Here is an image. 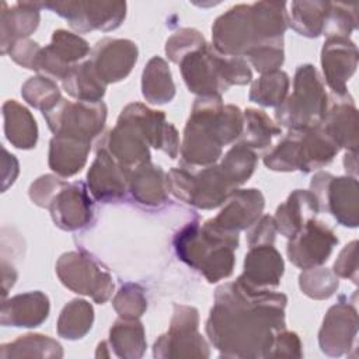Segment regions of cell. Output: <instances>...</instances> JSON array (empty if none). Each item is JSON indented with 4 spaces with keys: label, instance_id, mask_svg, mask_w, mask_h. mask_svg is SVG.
I'll return each instance as SVG.
<instances>
[{
    "label": "cell",
    "instance_id": "ba28073f",
    "mask_svg": "<svg viewBox=\"0 0 359 359\" xmlns=\"http://www.w3.org/2000/svg\"><path fill=\"white\" fill-rule=\"evenodd\" d=\"M199 313L192 306L174 304L170 328L154 342V358H209V346L198 332Z\"/></svg>",
    "mask_w": 359,
    "mask_h": 359
},
{
    "label": "cell",
    "instance_id": "bcb514c9",
    "mask_svg": "<svg viewBox=\"0 0 359 359\" xmlns=\"http://www.w3.org/2000/svg\"><path fill=\"white\" fill-rule=\"evenodd\" d=\"M206 45L202 34L194 28H181L175 31L165 43V53L174 63H180L187 55Z\"/></svg>",
    "mask_w": 359,
    "mask_h": 359
},
{
    "label": "cell",
    "instance_id": "ee69618b",
    "mask_svg": "<svg viewBox=\"0 0 359 359\" xmlns=\"http://www.w3.org/2000/svg\"><path fill=\"white\" fill-rule=\"evenodd\" d=\"M112 306L121 318H139L147 309V299L139 285L125 283L116 292Z\"/></svg>",
    "mask_w": 359,
    "mask_h": 359
},
{
    "label": "cell",
    "instance_id": "f6af8a7d",
    "mask_svg": "<svg viewBox=\"0 0 359 359\" xmlns=\"http://www.w3.org/2000/svg\"><path fill=\"white\" fill-rule=\"evenodd\" d=\"M245 56L250 59L255 70L262 74L278 70V67H280L285 60L283 39L276 38L262 42L254 46Z\"/></svg>",
    "mask_w": 359,
    "mask_h": 359
},
{
    "label": "cell",
    "instance_id": "5bb4252c",
    "mask_svg": "<svg viewBox=\"0 0 359 359\" xmlns=\"http://www.w3.org/2000/svg\"><path fill=\"white\" fill-rule=\"evenodd\" d=\"M88 52L90 45L80 35L57 29L52 34L50 43L41 48L34 70L52 80H63L69 70Z\"/></svg>",
    "mask_w": 359,
    "mask_h": 359
},
{
    "label": "cell",
    "instance_id": "816d5d0a",
    "mask_svg": "<svg viewBox=\"0 0 359 359\" xmlns=\"http://www.w3.org/2000/svg\"><path fill=\"white\" fill-rule=\"evenodd\" d=\"M39 50L41 46L36 42L25 38L14 42L8 50V55L20 66L34 70Z\"/></svg>",
    "mask_w": 359,
    "mask_h": 359
},
{
    "label": "cell",
    "instance_id": "52a82bcc",
    "mask_svg": "<svg viewBox=\"0 0 359 359\" xmlns=\"http://www.w3.org/2000/svg\"><path fill=\"white\" fill-rule=\"evenodd\" d=\"M167 180L168 189L177 199L199 209H215L223 205L238 188L216 164L201 170L188 164L172 167Z\"/></svg>",
    "mask_w": 359,
    "mask_h": 359
},
{
    "label": "cell",
    "instance_id": "30bf717a",
    "mask_svg": "<svg viewBox=\"0 0 359 359\" xmlns=\"http://www.w3.org/2000/svg\"><path fill=\"white\" fill-rule=\"evenodd\" d=\"M42 114L55 135H67L91 142L104 129L107 105L102 101L72 102L62 98L52 109Z\"/></svg>",
    "mask_w": 359,
    "mask_h": 359
},
{
    "label": "cell",
    "instance_id": "9c48e42d",
    "mask_svg": "<svg viewBox=\"0 0 359 359\" xmlns=\"http://www.w3.org/2000/svg\"><path fill=\"white\" fill-rule=\"evenodd\" d=\"M56 273L67 289L90 296L98 304L105 303L112 296L111 275L83 251L63 254L56 262Z\"/></svg>",
    "mask_w": 359,
    "mask_h": 359
},
{
    "label": "cell",
    "instance_id": "8992f818",
    "mask_svg": "<svg viewBox=\"0 0 359 359\" xmlns=\"http://www.w3.org/2000/svg\"><path fill=\"white\" fill-rule=\"evenodd\" d=\"M328 108V94L313 65L297 67L293 80V93L276 107L275 119L290 130H304L318 126Z\"/></svg>",
    "mask_w": 359,
    "mask_h": 359
},
{
    "label": "cell",
    "instance_id": "cb8c5ba5",
    "mask_svg": "<svg viewBox=\"0 0 359 359\" xmlns=\"http://www.w3.org/2000/svg\"><path fill=\"white\" fill-rule=\"evenodd\" d=\"M49 299L45 293L27 292L3 300L0 323L4 327L34 328L41 325L49 316Z\"/></svg>",
    "mask_w": 359,
    "mask_h": 359
},
{
    "label": "cell",
    "instance_id": "f907efd6",
    "mask_svg": "<svg viewBox=\"0 0 359 359\" xmlns=\"http://www.w3.org/2000/svg\"><path fill=\"white\" fill-rule=\"evenodd\" d=\"M247 233V243L250 247L255 245H265L273 244L275 234H276V224L275 219L269 215L261 216L251 227H248Z\"/></svg>",
    "mask_w": 359,
    "mask_h": 359
},
{
    "label": "cell",
    "instance_id": "db71d44e",
    "mask_svg": "<svg viewBox=\"0 0 359 359\" xmlns=\"http://www.w3.org/2000/svg\"><path fill=\"white\" fill-rule=\"evenodd\" d=\"M1 276H3V297H4L8 292V289L14 286L15 279H17V272H15L14 266L8 265L6 262V259H3V262H1Z\"/></svg>",
    "mask_w": 359,
    "mask_h": 359
},
{
    "label": "cell",
    "instance_id": "e0dca14e",
    "mask_svg": "<svg viewBox=\"0 0 359 359\" xmlns=\"http://www.w3.org/2000/svg\"><path fill=\"white\" fill-rule=\"evenodd\" d=\"M358 48L345 36H330L321 49L324 79L334 95H345L346 83L358 67Z\"/></svg>",
    "mask_w": 359,
    "mask_h": 359
},
{
    "label": "cell",
    "instance_id": "f546056e",
    "mask_svg": "<svg viewBox=\"0 0 359 359\" xmlns=\"http://www.w3.org/2000/svg\"><path fill=\"white\" fill-rule=\"evenodd\" d=\"M4 133L7 140L17 149L28 150L35 147L38 140V126L32 114L15 100L3 104Z\"/></svg>",
    "mask_w": 359,
    "mask_h": 359
},
{
    "label": "cell",
    "instance_id": "277c9868",
    "mask_svg": "<svg viewBox=\"0 0 359 359\" xmlns=\"http://www.w3.org/2000/svg\"><path fill=\"white\" fill-rule=\"evenodd\" d=\"M174 247L181 261L215 283L233 273L238 233L222 231L208 220L202 226L194 222L177 233Z\"/></svg>",
    "mask_w": 359,
    "mask_h": 359
},
{
    "label": "cell",
    "instance_id": "4fadbf2b",
    "mask_svg": "<svg viewBox=\"0 0 359 359\" xmlns=\"http://www.w3.org/2000/svg\"><path fill=\"white\" fill-rule=\"evenodd\" d=\"M258 43L251 4L229 8L212 25V46L220 55L243 57Z\"/></svg>",
    "mask_w": 359,
    "mask_h": 359
},
{
    "label": "cell",
    "instance_id": "d6986e66",
    "mask_svg": "<svg viewBox=\"0 0 359 359\" xmlns=\"http://www.w3.org/2000/svg\"><path fill=\"white\" fill-rule=\"evenodd\" d=\"M50 216L57 227L74 231L86 227L93 219V201L81 182L63 187L49 205Z\"/></svg>",
    "mask_w": 359,
    "mask_h": 359
},
{
    "label": "cell",
    "instance_id": "83f0119b",
    "mask_svg": "<svg viewBox=\"0 0 359 359\" xmlns=\"http://www.w3.org/2000/svg\"><path fill=\"white\" fill-rule=\"evenodd\" d=\"M128 189L135 201L146 206H160L168 196V180L161 167L146 163L129 174Z\"/></svg>",
    "mask_w": 359,
    "mask_h": 359
},
{
    "label": "cell",
    "instance_id": "ffe728a7",
    "mask_svg": "<svg viewBox=\"0 0 359 359\" xmlns=\"http://www.w3.org/2000/svg\"><path fill=\"white\" fill-rule=\"evenodd\" d=\"M226 202L220 213L208 222L213 227L227 233H238L251 227L261 217L265 206L262 192L255 188L236 189Z\"/></svg>",
    "mask_w": 359,
    "mask_h": 359
},
{
    "label": "cell",
    "instance_id": "8d00e7d4",
    "mask_svg": "<svg viewBox=\"0 0 359 359\" xmlns=\"http://www.w3.org/2000/svg\"><path fill=\"white\" fill-rule=\"evenodd\" d=\"M280 135V128L261 109L247 108L243 112V143L250 149H266L272 137Z\"/></svg>",
    "mask_w": 359,
    "mask_h": 359
},
{
    "label": "cell",
    "instance_id": "5b68a950",
    "mask_svg": "<svg viewBox=\"0 0 359 359\" xmlns=\"http://www.w3.org/2000/svg\"><path fill=\"white\" fill-rule=\"evenodd\" d=\"M178 65L188 90L199 97H222L231 86H244L252 79L243 57L220 55L208 43L187 55Z\"/></svg>",
    "mask_w": 359,
    "mask_h": 359
},
{
    "label": "cell",
    "instance_id": "7dc6e473",
    "mask_svg": "<svg viewBox=\"0 0 359 359\" xmlns=\"http://www.w3.org/2000/svg\"><path fill=\"white\" fill-rule=\"evenodd\" d=\"M66 185H67L66 181H63L55 175H49V174L42 175L31 184L29 198L35 205H38L41 208H49L52 199Z\"/></svg>",
    "mask_w": 359,
    "mask_h": 359
},
{
    "label": "cell",
    "instance_id": "d4e9b609",
    "mask_svg": "<svg viewBox=\"0 0 359 359\" xmlns=\"http://www.w3.org/2000/svg\"><path fill=\"white\" fill-rule=\"evenodd\" d=\"M43 3L38 1H18L8 7L7 3L1 4V53H8L11 45L20 39L29 36L39 24V10Z\"/></svg>",
    "mask_w": 359,
    "mask_h": 359
},
{
    "label": "cell",
    "instance_id": "f5cc1de1",
    "mask_svg": "<svg viewBox=\"0 0 359 359\" xmlns=\"http://www.w3.org/2000/svg\"><path fill=\"white\" fill-rule=\"evenodd\" d=\"M3 192L15 181L18 175V161L15 156L10 154L4 147H3Z\"/></svg>",
    "mask_w": 359,
    "mask_h": 359
},
{
    "label": "cell",
    "instance_id": "d590c367",
    "mask_svg": "<svg viewBox=\"0 0 359 359\" xmlns=\"http://www.w3.org/2000/svg\"><path fill=\"white\" fill-rule=\"evenodd\" d=\"M94 310L93 306L83 300L74 299L67 303L57 318V335L65 339H80L83 338L93 325Z\"/></svg>",
    "mask_w": 359,
    "mask_h": 359
},
{
    "label": "cell",
    "instance_id": "603a6c76",
    "mask_svg": "<svg viewBox=\"0 0 359 359\" xmlns=\"http://www.w3.org/2000/svg\"><path fill=\"white\" fill-rule=\"evenodd\" d=\"M320 126L339 149L358 151V109L349 94L335 95Z\"/></svg>",
    "mask_w": 359,
    "mask_h": 359
},
{
    "label": "cell",
    "instance_id": "d6a6232c",
    "mask_svg": "<svg viewBox=\"0 0 359 359\" xmlns=\"http://www.w3.org/2000/svg\"><path fill=\"white\" fill-rule=\"evenodd\" d=\"M142 94L150 104L170 102L175 95V84L167 62L160 56H153L142 74Z\"/></svg>",
    "mask_w": 359,
    "mask_h": 359
},
{
    "label": "cell",
    "instance_id": "2e32d148",
    "mask_svg": "<svg viewBox=\"0 0 359 359\" xmlns=\"http://www.w3.org/2000/svg\"><path fill=\"white\" fill-rule=\"evenodd\" d=\"M358 324V311L353 304L339 302L331 306L318 332L321 351L328 356L348 353L356 342Z\"/></svg>",
    "mask_w": 359,
    "mask_h": 359
},
{
    "label": "cell",
    "instance_id": "3957f363",
    "mask_svg": "<svg viewBox=\"0 0 359 359\" xmlns=\"http://www.w3.org/2000/svg\"><path fill=\"white\" fill-rule=\"evenodd\" d=\"M243 132V112L233 104L224 105L220 95L198 97L184 129L181 156L184 164L208 167L222 156L223 146Z\"/></svg>",
    "mask_w": 359,
    "mask_h": 359
},
{
    "label": "cell",
    "instance_id": "6da1fadb",
    "mask_svg": "<svg viewBox=\"0 0 359 359\" xmlns=\"http://www.w3.org/2000/svg\"><path fill=\"white\" fill-rule=\"evenodd\" d=\"M287 297L252 289L238 278L216 289L206 334L224 358H268L275 334L285 328Z\"/></svg>",
    "mask_w": 359,
    "mask_h": 359
},
{
    "label": "cell",
    "instance_id": "11a10c76",
    "mask_svg": "<svg viewBox=\"0 0 359 359\" xmlns=\"http://www.w3.org/2000/svg\"><path fill=\"white\" fill-rule=\"evenodd\" d=\"M358 151H346V154L344 156V167H345V171L348 174H351L352 177L356 178V172H358Z\"/></svg>",
    "mask_w": 359,
    "mask_h": 359
},
{
    "label": "cell",
    "instance_id": "4316f807",
    "mask_svg": "<svg viewBox=\"0 0 359 359\" xmlns=\"http://www.w3.org/2000/svg\"><path fill=\"white\" fill-rule=\"evenodd\" d=\"M91 142L67 135H55L49 143L48 164L60 177L77 174L87 163Z\"/></svg>",
    "mask_w": 359,
    "mask_h": 359
},
{
    "label": "cell",
    "instance_id": "b9f144b4",
    "mask_svg": "<svg viewBox=\"0 0 359 359\" xmlns=\"http://www.w3.org/2000/svg\"><path fill=\"white\" fill-rule=\"evenodd\" d=\"M264 164L273 171L299 170V132L290 130L264 157Z\"/></svg>",
    "mask_w": 359,
    "mask_h": 359
},
{
    "label": "cell",
    "instance_id": "f1b7e54d",
    "mask_svg": "<svg viewBox=\"0 0 359 359\" xmlns=\"http://www.w3.org/2000/svg\"><path fill=\"white\" fill-rule=\"evenodd\" d=\"M299 132V170L310 172L330 164L339 146L321 129L314 126Z\"/></svg>",
    "mask_w": 359,
    "mask_h": 359
},
{
    "label": "cell",
    "instance_id": "74e56055",
    "mask_svg": "<svg viewBox=\"0 0 359 359\" xmlns=\"http://www.w3.org/2000/svg\"><path fill=\"white\" fill-rule=\"evenodd\" d=\"M289 84V76L279 69L264 73L251 84L248 98L264 107H279L287 97Z\"/></svg>",
    "mask_w": 359,
    "mask_h": 359
},
{
    "label": "cell",
    "instance_id": "9a60e30c",
    "mask_svg": "<svg viewBox=\"0 0 359 359\" xmlns=\"http://www.w3.org/2000/svg\"><path fill=\"white\" fill-rule=\"evenodd\" d=\"M338 244L335 233L323 222L309 220L304 227L287 243V257L292 264L302 269L323 265Z\"/></svg>",
    "mask_w": 359,
    "mask_h": 359
},
{
    "label": "cell",
    "instance_id": "ac0fdd59",
    "mask_svg": "<svg viewBox=\"0 0 359 359\" xmlns=\"http://www.w3.org/2000/svg\"><path fill=\"white\" fill-rule=\"evenodd\" d=\"M137 46L129 39L104 38L98 41L91 53V63L105 83L123 80L137 60Z\"/></svg>",
    "mask_w": 359,
    "mask_h": 359
},
{
    "label": "cell",
    "instance_id": "ab89813d",
    "mask_svg": "<svg viewBox=\"0 0 359 359\" xmlns=\"http://www.w3.org/2000/svg\"><path fill=\"white\" fill-rule=\"evenodd\" d=\"M21 95L31 107L42 112L52 109L62 100L56 83L45 76L28 79L21 87Z\"/></svg>",
    "mask_w": 359,
    "mask_h": 359
},
{
    "label": "cell",
    "instance_id": "44dd1931",
    "mask_svg": "<svg viewBox=\"0 0 359 359\" xmlns=\"http://www.w3.org/2000/svg\"><path fill=\"white\" fill-rule=\"evenodd\" d=\"M128 180L129 172L118 164L107 149L100 146L87 172V185L91 195L100 202L122 199L128 189Z\"/></svg>",
    "mask_w": 359,
    "mask_h": 359
},
{
    "label": "cell",
    "instance_id": "7c38bea8",
    "mask_svg": "<svg viewBox=\"0 0 359 359\" xmlns=\"http://www.w3.org/2000/svg\"><path fill=\"white\" fill-rule=\"evenodd\" d=\"M43 7L66 18L77 32L112 31L122 24L126 15L125 1H49L43 3Z\"/></svg>",
    "mask_w": 359,
    "mask_h": 359
},
{
    "label": "cell",
    "instance_id": "7a4b0ae2",
    "mask_svg": "<svg viewBox=\"0 0 359 359\" xmlns=\"http://www.w3.org/2000/svg\"><path fill=\"white\" fill-rule=\"evenodd\" d=\"M129 174L150 163V150H163L171 158L180 151V137L175 126L165 121L163 111H154L140 102L128 104L115 125L100 144Z\"/></svg>",
    "mask_w": 359,
    "mask_h": 359
},
{
    "label": "cell",
    "instance_id": "4dcf8cb0",
    "mask_svg": "<svg viewBox=\"0 0 359 359\" xmlns=\"http://www.w3.org/2000/svg\"><path fill=\"white\" fill-rule=\"evenodd\" d=\"M109 348L118 358H142L147 344L144 327L137 318H121L109 330Z\"/></svg>",
    "mask_w": 359,
    "mask_h": 359
},
{
    "label": "cell",
    "instance_id": "7402d4cb",
    "mask_svg": "<svg viewBox=\"0 0 359 359\" xmlns=\"http://www.w3.org/2000/svg\"><path fill=\"white\" fill-rule=\"evenodd\" d=\"M285 271L283 258L272 244L250 247L244 259V272L238 279L252 289H271L280 283Z\"/></svg>",
    "mask_w": 359,
    "mask_h": 359
},
{
    "label": "cell",
    "instance_id": "681fc988",
    "mask_svg": "<svg viewBox=\"0 0 359 359\" xmlns=\"http://www.w3.org/2000/svg\"><path fill=\"white\" fill-rule=\"evenodd\" d=\"M302 342L296 332L280 330L275 334L268 358H302Z\"/></svg>",
    "mask_w": 359,
    "mask_h": 359
},
{
    "label": "cell",
    "instance_id": "1f68e13d",
    "mask_svg": "<svg viewBox=\"0 0 359 359\" xmlns=\"http://www.w3.org/2000/svg\"><path fill=\"white\" fill-rule=\"evenodd\" d=\"M62 86L70 97L86 102L101 101L107 87L97 74L91 60L74 65L62 80Z\"/></svg>",
    "mask_w": 359,
    "mask_h": 359
},
{
    "label": "cell",
    "instance_id": "484cf974",
    "mask_svg": "<svg viewBox=\"0 0 359 359\" xmlns=\"http://www.w3.org/2000/svg\"><path fill=\"white\" fill-rule=\"evenodd\" d=\"M320 205L311 191L294 189L276 209L273 216L276 230L282 236L292 238L304 227L309 220L316 219Z\"/></svg>",
    "mask_w": 359,
    "mask_h": 359
},
{
    "label": "cell",
    "instance_id": "8fae6325",
    "mask_svg": "<svg viewBox=\"0 0 359 359\" xmlns=\"http://www.w3.org/2000/svg\"><path fill=\"white\" fill-rule=\"evenodd\" d=\"M310 191L318 201L320 210H328L345 227L359 224V188L355 177H334L330 172H317Z\"/></svg>",
    "mask_w": 359,
    "mask_h": 359
},
{
    "label": "cell",
    "instance_id": "c3c4849f",
    "mask_svg": "<svg viewBox=\"0 0 359 359\" xmlns=\"http://www.w3.org/2000/svg\"><path fill=\"white\" fill-rule=\"evenodd\" d=\"M332 272L339 276L358 283V241L353 240L346 244L334 262Z\"/></svg>",
    "mask_w": 359,
    "mask_h": 359
},
{
    "label": "cell",
    "instance_id": "7bdbcfd3",
    "mask_svg": "<svg viewBox=\"0 0 359 359\" xmlns=\"http://www.w3.org/2000/svg\"><path fill=\"white\" fill-rule=\"evenodd\" d=\"M358 27V6L330 3L323 34L330 36L348 38Z\"/></svg>",
    "mask_w": 359,
    "mask_h": 359
},
{
    "label": "cell",
    "instance_id": "60d3db41",
    "mask_svg": "<svg viewBox=\"0 0 359 359\" xmlns=\"http://www.w3.org/2000/svg\"><path fill=\"white\" fill-rule=\"evenodd\" d=\"M299 286L302 292L316 300H324L331 297L338 286V276L328 268H309L299 276Z\"/></svg>",
    "mask_w": 359,
    "mask_h": 359
},
{
    "label": "cell",
    "instance_id": "836d02e7",
    "mask_svg": "<svg viewBox=\"0 0 359 359\" xmlns=\"http://www.w3.org/2000/svg\"><path fill=\"white\" fill-rule=\"evenodd\" d=\"M328 10L330 1H292L289 25L303 36L317 38L324 31Z\"/></svg>",
    "mask_w": 359,
    "mask_h": 359
},
{
    "label": "cell",
    "instance_id": "f35d334b",
    "mask_svg": "<svg viewBox=\"0 0 359 359\" xmlns=\"http://www.w3.org/2000/svg\"><path fill=\"white\" fill-rule=\"evenodd\" d=\"M219 165L230 181L240 187L254 172L257 165V154L244 143H237L224 154Z\"/></svg>",
    "mask_w": 359,
    "mask_h": 359
},
{
    "label": "cell",
    "instance_id": "e575fe53",
    "mask_svg": "<svg viewBox=\"0 0 359 359\" xmlns=\"http://www.w3.org/2000/svg\"><path fill=\"white\" fill-rule=\"evenodd\" d=\"M62 345L48 335L42 334H27L21 335L13 342L3 344L0 346V358H62Z\"/></svg>",
    "mask_w": 359,
    "mask_h": 359
}]
</instances>
